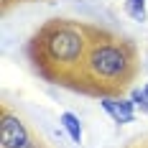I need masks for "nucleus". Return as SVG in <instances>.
<instances>
[{"label":"nucleus","instance_id":"obj_1","mask_svg":"<svg viewBox=\"0 0 148 148\" xmlns=\"http://www.w3.org/2000/svg\"><path fill=\"white\" fill-rule=\"evenodd\" d=\"M87 72L95 84V95L107 97L110 92H123L135 74V49L128 41H95L89 46Z\"/></svg>","mask_w":148,"mask_h":148},{"label":"nucleus","instance_id":"obj_2","mask_svg":"<svg viewBox=\"0 0 148 148\" xmlns=\"http://www.w3.org/2000/svg\"><path fill=\"white\" fill-rule=\"evenodd\" d=\"M33 41L41 44V49H44L46 61H41V64H51L56 69H69L77 61H82L84 49H87L82 28L74 23H59V21L44 26Z\"/></svg>","mask_w":148,"mask_h":148},{"label":"nucleus","instance_id":"obj_3","mask_svg":"<svg viewBox=\"0 0 148 148\" xmlns=\"http://www.w3.org/2000/svg\"><path fill=\"white\" fill-rule=\"evenodd\" d=\"M31 140V133L26 130V125L21 123V118H15L13 112L3 110V123H0V146L3 148H21Z\"/></svg>","mask_w":148,"mask_h":148},{"label":"nucleus","instance_id":"obj_4","mask_svg":"<svg viewBox=\"0 0 148 148\" xmlns=\"http://www.w3.org/2000/svg\"><path fill=\"white\" fill-rule=\"evenodd\" d=\"M100 105H102L105 112L115 120V123H120V125L133 123V118H135V110H133L135 102L133 100H112V97H102Z\"/></svg>","mask_w":148,"mask_h":148},{"label":"nucleus","instance_id":"obj_5","mask_svg":"<svg viewBox=\"0 0 148 148\" xmlns=\"http://www.w3.org/2000/svg\"><path fill=\"white\" fill-rule=\"evenodd\" d=\"M59 120H61L64 130L69 133V138H72L74 143H82V123H79V118L74 112H61Z\"/></svg>","mask_w":148,"mask_h":148},{"label":"nucleus","instance_id":"obj_6","mask_svg":"<svg viewBox=\"0 0 148 148\" xmlns=\"http://www.w3.org/2000/svg\"><path fill=\"white\" fill-rule=\"evenodd\" d=\"M125 10L133 21H146V0H125Z\"/></svg>","mask_w":148,"mask_h":148},{"label":"nucleus","instance_id":"obj_7","mask_svg":"<svg viewBox=\"0 0 148 148\" xmlns=\"http://www.w3.org/2000/svg\"><path fill=\"white\" fill-rule=\"evenodd\" d=\"M130 100L135 102V107H140L143 112H148V95L143 92V89H140V92L135 89V92H133V97H130Z\"/></svg>","mask_w":148,"mask_h":148},{"label":"nucleus","instance_id":"obj_8","mask_svg":"<svg viewBox=\"0 0 148 148\" xmlns=\"http://www.w3.org/2000/svg\"><path fill=\"white\" fill-rule=\"evenodd\" d=\"M21 148H44V146H41L38 140H33V138H31L28 143H26V146H21Z\"/></svg>","mask_w":148,"mask_h":148},{"label":"nucleus","instance_id":"obj_9","mask_svg":"<svg viewBox=\"0 0 148 148\" xmlns=\"http://www.w3.org/2000/svg\"><path fill=\"white\" fill-rule=\"evenodd\" d=\"M143 92H146V95H148V84H146V87H143Z\"/></svg>","mask_w":148,"mask_h":148}]
</instances>
